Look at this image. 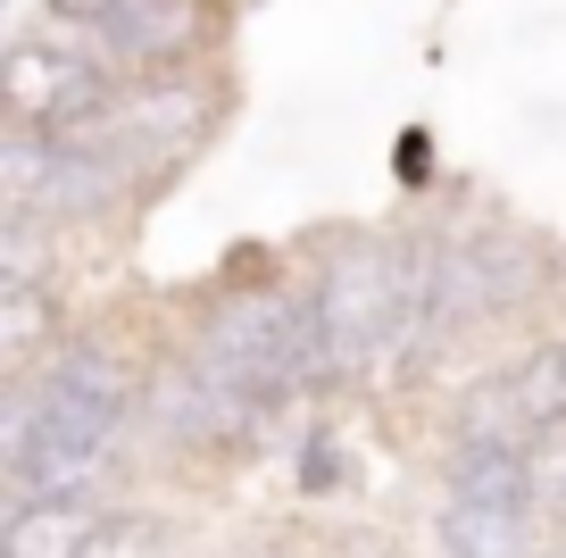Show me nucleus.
Segmentation results:
<instances>
[{
  "instance_id": "nucleus-22",
  "label": "nucleus",
  "mask_w": 566,
  "mask_h": 558,
  "mask_svg": "<svg viewBox=\"0 0 566 558\" xmlns=\"http://www.w3.org/2000/svg\"><path fill=\"white\" fill-rule=\"evenodd\" d=\"M558 366H566V333H558Z\"/></svg>"
},
{
  "instance_id": "nucleus-20",
  "label": "nucleus",
  "mask_w": 566,
  "mask_h": 558,
  "mask_svg": "<svg viewBox=\"0 0 566 558\" xmlns=\"http://www.w3.org/2000/svg\"><path fill=\"white\" fill-rule=\"evenodd\" d=\"M0 42H9V0H0Z\"/></svg>"
},
{
  "instance_id": "nucleus-23",
  "label": "nucleus",
  "mask_w": 566,
  "mask_h": 558,
  "mask_svg": "<svg viewBox=\"0 0 566 558\" xmlns=\"http://www.w3.org/2000/svg\"><path fill=\"white\" fill-rule=\"evenodd\" d=\"M549 525H566V500H558V517H549Z\"/></svg>"
},
{
  "instance_id": "nucleus-7",
  "label": "nucleus",
  "mask_w": 566,
  "mask_h": 558,
  "mask_svg": "<svg viewBox=\"0 0 566 558\" xmlns=\"http://www.w3.org/2000/svg\"><path fill=\"white\" fill-rule=\"evenodd\" d=\"M0 209L18 217H42L51 234H101V226H125L134 193H125L108 167H92L75 142H51V134H0Z\"/></svg>"
},
{
  "instance_id": "nucleus-2",
  "label": "nucleus",
  "mask_w": 566,
  "mask_h": 558,
  "mask_svg": "<svg viewBox=\"0 0 566 558\" xmlns=\"http://www.w3.org/2000/svg\"><path fill=\"white\" fill-rule=\"evenodd\" d=\"M317 392H367L417 366V317H424V226H342L308 250L301 276Z\"/></svg>"
},
{
  "instance_id": "nucleus-21",
  "label": "nucleus",
  "mask_w": 566,
  "mask_h": 558,
  "mask_svg": "<svg viewBox=\"0 0 566 558\" xmlns=\"http://www.w3.org/2000/svg\"><path fill=\"white\" fill-rule=\"evenodd\" d=\"M217 9H233V18H242V9H250V0H217Z\"/></svg>"
},
{
  "instance_id": "nucleus-15",
  "label": "nucleus",
  "mask_w": 566,
  "mask_h": 558,
  "mask_svg": "<svg viewBox=\"0 0 566 558\" xmlns=\"http://www.w3.org/2000/svg\"><path fill=\"white\" fill-rule=\"evenodd\" d=\"M25 434H34V401H25V384H9L0 392V484H18Z\"/></svg>"
},
{
  "instance_id": "nucleus-5",
  "label": "nucleus",
  "mask_w": 566,
  "mask_h": 558,
  "mask_svg": "<svg viewBox=\"0 0 566 558\" xmlns=\"http://www.w3.org/2000/svg\"><path fill=\"white\" fill-rule=\"evenodd\" d=\"M42 25H59L108 75H167L226 59L233 9L217 0H42Z\"/></svg>"
},
{
  "instance_id": "nucleus-16",
  "label": "nucleus",
  "mask_w": 566,
  "mask_h": 558,
  "mask_svg": "<svg viewBox=\"0 0 566 558\" xmlns=\"http://www.w3.org/2000/svg\"><path fill=\"white\" fill-rule=\"evenodd\" d=\"M400 175H424V134H400Z\"/></svg>"
},
{
  "instance_id": "nucleus-4",
  "label": "nucleus",
  "mask_w": 566,
  "mask_h": 558,
  "mask_svg": "<svg viewBox=\"0 0 566 558\" xmlns=\"http://www.w3.org/2000/svg\"><path fill=\"white\" fill-rule=\"evenodd\" d=\"M176 350H184L192 366H209L226 392L275 409V417H283L292 401H308V392H317L308 309H301V283L283 276V267L209 283V300L192 309V326H184Z\"/></svg>"
},
{
  "instance_id": "nucleus-12",
  "label": "nucleus",
  "mask_w": 566,
  "mask_h": 558,
  "mask_svg": "<svg viewBox=\"0 0 566 558\" xmlns=\"http://www.w3.org/2000/svg\"><path fill=\"white\" fill-rule=\"evenodd\" d=\"M59 283H67V234L0 209V292H59Z\"/></svg>"
},
{
  "instance_id": "nucleus-18",
  "label": "nucleus",
  "mask_w": 566,
  "mask_h": 558,
  "mask_svg": "<svg viewBox=\"0 0 566 558\" xmlns=\"http://www.w3.org/2000/svg\"><path fill=\"white\" fill-rule=\"evenodd\" d=\"M18 500H25L18 484H0V534H9V517H18Z\"/></svg>"
},
{
  "instance_id": "nucleus-1",
  "label": "nucleus",
  "mask_w": 566,
  "mask_h": 558,
  "mask_svg": "<svg viewBox=\"0 0 566 558\" xmlns=\"http://www.w3.org/2000/svg\"><path fill=\"white\" fill-rule=\"evenodd\" d=\"M142 359L125 333L75 317L51 342V359L25 375L34 401V434L18 458V492L25 500H92L117 508L125 475H134V409H142Z\"/></svg>"
},
{
  "instance_id": "nucleus-13",
  "label": "nucleus",
  "mask_w": 566,
  "mask_h": 558,
  "mask_svg": "<svg viewBox=\"0 0 566 558\" xmlns=\"http://www.w3.org/2000/svg\"><path fill=\"white\" fill-rule=\"evenodd\" d=\"M92 517H101L92 500H18V517L0 534V558H75Z\"/></svg>"
},
{
  "instance_id": "nucleus-6",
  "label": "nucleus",
  "mask_w": 566,
  "mask_h": 558,
  "mask_svg": "<svg viewBox=\"0 0 566 558\" xmlns=\"http://www.w3.org/2000/svg\"><path fill=\"white\" fill-rule=\"evenodd\" d=\"M275 434V409L242 401L192 366L184 350H159L150 375H142V409H134V451H159V458H192V467H226V458L266 451Z\"/></svg>"
},
{
  "instance_id": "nucleus-17",
  "label": "nucleus",
  "mask_w": 566,
  "mask_h": 558,
  "mask_svg": "<svg viewBox=\"0 0 566 558\" xmlns=\"http://www.w3.org/2000/svg\"><path fill=\"white\" fill-rule=\"evenodd\" d=\"M533 558H566V525H542V541H533Z\"/></svg>"
},
{
  "instance_id": "nucleus-8",
  "label": "nucleus",
  "mask_w": 566,
  "mask_h": 558,
  "mask_svg": "<svg viewBox=\"0 0 566 558\" xmlns=\"http://www.w3.org/2000/svg\"><path fill=\"white\" fill-rule=\"evenodd\" d=\"M117 75L92 51H75L59 25H25L0 42V134H75L108 101Z\"/></svg>"
},
{
  "instance_id": "nucleus-11",
  "label": "nucleus",
  "mask_w": 566,
  "mask_h": 558,
  "mask_svg": "<svg viewBox=\"0 0 566 558\" xmlns=\"http://www.w3.org/2000/svg\"><path fill=\"white\" fill-rule=\"evenodd\" d=\"M533 541H542V517L433 500V550H442V558H533Z\"/></svg>"
},
{
  "instance_id": "nucleus-9",
  "label": "nucleus",
  "mask_w": 566,
  "mask_h": 558,
  "mask_svg": "<svg viewBox=\"0 0 566 558\" xmlns=\"http://www.w3.org/2000/svg\"><path fill=\"white\" fill-rule=\"evenodd\" d=\"M433 492H442L450 508H516V517H542V508H533L525 451H459V442H442Z\"/></svg>"
},
{
  "instance_id": "nucleus-10",
  "label": "nucleus",
  "mask_w": 566,
  "mask_h": 558,
  "mask_svg": "<svg viewBox=\"0 0 566 558\" xmlns=\"http://www.w3.org/2000/svg\"><path fill=\"white\" fill-rule=\"evenodd\" d=\"M67 326H75L67 292H0V392L25 384V375L51 359V342Z\"/></svg>"
},
{
  "instance_id": "nucleus-3",
  "label": "nucleus",
  "mask_w": 566,
  "mask_h": 558,
  "mask_svg": "<svg viewBox=\"0 0 566 558\" xmlns=\"http://www.w3.org/2000/svg\"><path fill=\"white\" fill-rule=\"evenodd\" d=\"M226 108H233V84H226L217 59L209 68H167V75H117L108 101L59 142H75L92 167H108L125 193H134V209H150V200H159L167 184H184V167L217 142Z\"/></svg>"
},
{
  "instance_id": "nucleus-19",
  "label": "nucleus",
  "mask_w": 566,
  "mask_h": 558,
  "mask_svg": "<svg viewBox=\"0 0 566 558\" xmlns=\"http://www.w3.org/2000/svg\"><path fill=\"white\" fill-rule=\"evenodd\" d=\"M558 300H566V242H558Z\"/></svg>"
},
{
  "instance_id": "nucleus-14",
  "label": "nucleus",
  "mask_w": 566,
  "mask_h": 558,
  "mask_svg": "<svg viewBox=\"0 0 566 558\" xmlns=\"http://www.w3.org/2000/svg\"><path fill=\"white\" fill-rule=\"evenodd\" d=\"M75 558H176V525H167L159 508L117 500V508L92 517V534H84V550H75Z\"/></svg>"
}]
</instances>
